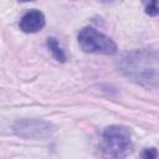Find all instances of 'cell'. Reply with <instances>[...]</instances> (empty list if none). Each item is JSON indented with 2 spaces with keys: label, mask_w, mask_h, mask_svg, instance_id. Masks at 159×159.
<instances>
[{
  "label": "cell",
  "mask_w": 159,
  "mask_h": 159,
  "mask_svg": "<svg viewBox=\"0 0 159 159\" xmlns=\"http://www.w3.org/2000/svg\"><path fill=\"white\" fill-rule=\"evenodd\" d=\"M80 47L84 52L113 55L117 51L116 43L103 34L92 27H83L78 34Z\"/></svg>",
  "instance_id": "obj_3"
},
{
  "label": "cell",
  "mask_w": 159,
  "mask_h": 159,
  "mask_svg": "<svg viewBox=\"0 0 159 159\" xmlns=\"http://www.w3.org/2000/svg\"><path fill=\"white\" fill-rule=\"evenodd\" d=\"M43 26H45V16L41 11L36 9L26 12L20 20V29L27 34L37 32Z\"/></svg>",
  "instance_id": "obj_4"
},
{
  "label": "cell",
  "mask_w": 159,
  "mask_h": 159,
  "mask_svg": "<svg viewBox=\"0 0 159 159\" xmlns=\"http://www.w3.org/2000/svg\"><path fill=\"white\" fill-rule=\"evenodd\" d=\"M132 142L129 132L124 127L111 125L103 132L102 152L112 159H122L130 152Z\"/></svg>",
  "instance_id": "obj_2"
},
{
  "label": "cell",
  "mask_w": 159,
  "mask_h": 159,
  "mask_svg": "<svg viewBox=\"0 0 159 159\" xmlns=\"http://www.w3.org/2000/svg\"><path fill=\"white\" fill-rule=\"evenodd\" d=\"M142 159H158V153L154 148H148L142 153Z\"/></svg>",
  "instance_id": "obj_7"
},
{
  "label": "cell",
  "mask_w": 159,
  "mask_h": 159,
  "mask_svg": "<svg viewBox=\"0 0 159 159\" xmlns=\"http://www.w3.org/2000/svg\"><path fill=\"white\" fill-rule=\"evenodd\" d=\"M47 47L50 48V51L52 52L53 57L60 61V62H65L66 61V56H65V52L61 48V46L58 45L57 40L55 37H48L47 39Z\"/></svg>",
  "instance_id": "obj_5"
},
{
  "label": "cell",
  "mask_w": 159,
  "mask_h": 159,
  "mask_svg": "<svg viewBox=\"0 0 159 159\" xmlns=\"http://www.w3.org/2000/svg\"><path fill=\"white\" fill-rule=\"evenodd\" d=\"M119 68L129 80L142 86L159 87V51H132L123 56Z\"/></svg>",
  "instance_id": "obj_1"
},
{
  "label": "cell",
  "mask_w": 159,
  "mask_h": 159,
  "mask_svg": "<svg viewBox=\"0 0 159 159\" xmlns=\"http://www.w3.org/2000/svg\"><path fill=\"white\" fill-rule=\"evenodd\" d=\"M145 12L150 16L159 15V1H150L145 4Z\"/></svg>",
  "instance_id": "obj_6"
}]
</instances>
